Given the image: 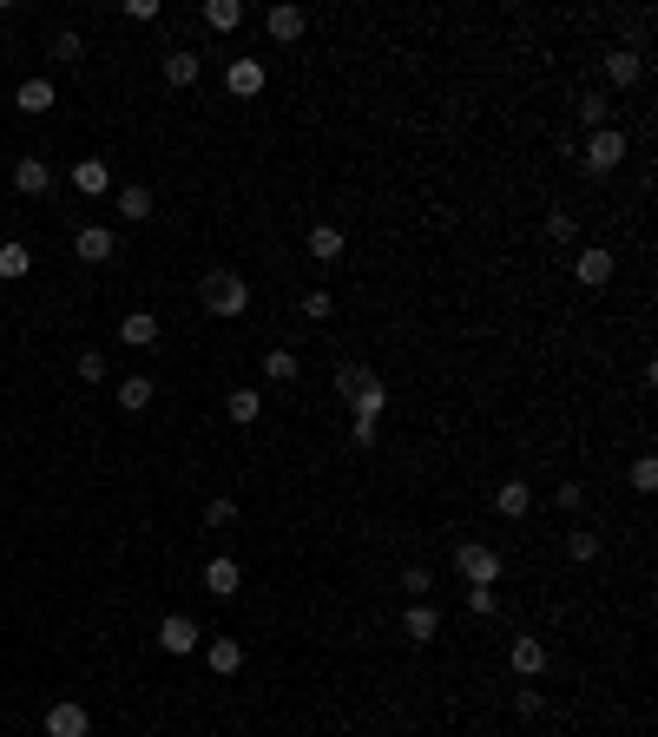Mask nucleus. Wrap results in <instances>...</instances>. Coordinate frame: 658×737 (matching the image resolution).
<instances>
[{
  "instance_id": "nucleus-1",
  "label": "nucleus",
  "mask_w": 658,
  "mask_h": 737,
  "mask_svg": "<svg viewBox=\"0 0 658 737\" xmlns=\"http://www.w3.org/2000/svg\"><path fill=\"white\" fill-rule=\"evenodd\" d=\"M336 395L356 408L362 422H382V408H389V382H382L376 369H362V362H343V369H336Z\"/></svg>"
},
{
  "instance_id": "nucleus-2",
  "label": "nucleus",
  "mask_w": 658,
  "mask_h": 737,
  "mask_svg": "<svg viewBox=\"0 0 658 737\" xmlns=\"http://www.w3.org/2000/svg\"><path fill=\"white\" fill-rule=\"evenodd\" d=\"M198 310L204 316H244L251 310V283L237 270H204L198 277Z\"/></svg>"
},
{
  "instance_id": "nucleus-3",
  "label": "nucleus",
  "mask_w": 658,
  "mask_h": 737,
  "mask_svg": "<svg viewBox=\"0 0 658 737\" xmlns=\"http://www.w3.org/2000/svg\"><path fill=\"white\" fill-rule=\"evenodd\" d=\"M455 573L468 586H494V580H501V553L487 547V540H461V547H455Z\"/></svg>"
},
{
  "instance_id": "nucleus-4",
  "label": "nucleus",
  "mask_w": 658,
  "mask_h": 737,
  "mask_svg": "<svg viewBox=\"0 0 658 737\" xmlns=\"http://www.w3.org/2000/svg\"><path fill=\"white\" fill-rule=\"evenodd\" d=\"M619 158H626V132H619V126H599L593 139H586V158H580V165H586L593 178H606V172H619Z\"/></svg>"
},
{
  "instance_id": "nucleus-5",
  "label": "nucleus",
  "mask_w": 658,
  "mask_h": 737,
  "mask_svg": "<svg viewBox=\"0 0 658 737\" xmlns=\"http://www.w3.org/2000/svg\"><path fill=\"white\" fill-rule=\"evenodd\" d=\"M158 645H165L172 659L198 652V619H191V612H165V619H158Z\"/></svg>"
},
{
  "instance_id": "nucleus-6",
  "label": "nucleus",
  "mask_w": 658,
  "mask_h": 737,
  "mask_svg": "<svg viewBox=\"0 0 658 737\" xmlns=\"http://www.w3.org/2000/svg\"><path fill=\"white\" fill-rule=\"evenodd\" d=\"M224 86H231L237 99H257L270 86V73H264V60H251V53H237L231 66H224Z\"/></svg>"
},
{
  "instance_id": "nucleus-7",
  "label": "nucleus",
  "mask_w": 658,
  "mask_h": 737,
  "mask_svg": "<svg viewBox=\"0 0 658 737\" xmlns=\"http://www.w3.org/2000/svg\"><path fill=\"white\" fill-rule=\"evenodd\" d=\"M73 251H79V264H112L119 237H112L106 224H79V231H73Z\"/></svg>"
},
{
  "instance_id": "nucleus-8",
  "label": "nucleus",
  "mask_w": 658,
  "mask_h": 737,
  "mask_svg": "<svg viewBox=\"0 0 658 737\" xmlns=\"http://www.w3.org/2000/svg\"><path fill=\"white\" fill-rule=\"evenodd\" d=\"M507 665H514V678H540V672H547V645L533 639V632H514V645H507Z\"/></svg>"
},
{
  "instance_id": "nucleus-9",
  "label": "nucleus",
  "mask_w": 658,
  "mask_h": 737,
  "mask_svg": "<svg viewBox=\"0 0 658 737\" xmlns=\"http://www.w3.org/2000/svg\"><path fill=\"white\" fill-rule=\"evenodd\" d=\"M47 737H93V711L73 705V698H66V705H53V711H47Z\"/></svg>"
},
{
  "instance_id": "nucleus-10",
  "label": "nucleus",
  "mask_w": 658,
  "mask_h": 737,
  "mask_svg": "<svg viewBox=\"0 0 658 737\" xmlns=\"http://www.w3.org/2000/svg\"><path fill=\"white\" fill-rule=\"evenodd\" d=\"M237 586H244V566H237L231 553H218V560H204V593L237 599Z\"/></svg>"
},
{
  "instance_id": "nucleus-11",
  "label": "nucleus",
  "mask_w": 658,
  "mask_h": 737,
  "mask_svg": "<svg viewBox=\"0 0 658 737\" xmlns=\"http://www.w3.org/2000/svg\"><path fill=\"white\" fill-rule=\"evenodd\" d=\"M14 106H20V112H33V119H40V112H53V106H60V86H53V79H40V73H33V79H20Z\"/></svg>"
},
{
  "instance_id": "nucleus-12",
  "label": "nucleus",
  "mask_w": 658,
  "mask_h": 737,
  "mask_svg": "<svg viewBox=\"0 0 658 737\" xmlns=\"http://www.w3.org/2000/svg\"><path fill=\"white\" fill-rule=\"evenodd\" d=\"M612 270H619V264H612V251H599V244H586V251L573 257V277H580L586 290H599V283H612Z\"/></svg>"
},
{
  "instance_id": "nucleus-13",
  "label": "nucleus",
  "mask_w": 658,
  "mask_h": 737,
  "mask_svg": "<svg viewBox=\"0 0 658 737\" xmlns=\"http://www.w3.org/2000/svg\"><path fill=\"white\" fill-rule=\"evenodd\" d=\"M264 27H270V40H283V47H290V40H303V27H310V14L283 0V7H270V14H264Z\"/></svg>"
},
{
  "instance_id": "nucleus-14",
  "label": "nucleus",
  "mask_w": 658,
  "mask_h": 737,
  "mask_svg": "<svg viewBox=\"0 0 658 737\" xmlns=\"http://www.w3.org/2000/svg\"><path fill=\"white\" fill-rule=\"evenodd\" d=\"M494 507H501L507 520H527V514H533V487L514 474V481H501V487H494Z\"/></svg>"
},
{
  "instance_id": "nucleus-15",
  "label": "nucleus",
  "mask_w": 658,
  "mask_h": 737,
  "mask_svg": "<svg viewBox=\"0 0 658 737\" xmlns=\"http://www.w3.org/2000/svg\"><path fill=\"white\" fill-rule=\"evenodd\" d=\"M343 244H349V237L336 231V224H310V237H303V251H310L316 264H336V257H343Z\"/></svg>"
},
{
  "instance_id": "nucleus-16",
  "label": "nucleus",
  "mask_w": 658,
  "mask_h": 737,
  "mask_svg": "<svg viewBox=\"0 0 658 737\" xmlns=\"http://www.w3.org/2000/svg\"><path fill=\"white\" fill-rule=\"evenodd\" d=\"M14 185L27 191V198H47V191H53V165H47V158H20V165H14Z\"/></svg>"
},
{
  "instance_id": "nucleus-17",
  "label": "nucleus",
  "mask_w": 658,
  "mask_h": 737,
  "mask_svg": "<svg viewBox=\"0 0 658 737\" xmlns=\"http://www.w3.org/2000/svg\"><path fill=\"white\" fill-rule=\"evenodd\" d=\"M73 185L86 191V198H106V191H112V165H106V158H79V165H73Z\"/></svg>"
},
{
  "instance_id": "nucleus-18",
  "label": "nucleus",
  "mask_w": 658,
  "mask_h": 737,
  "mask_svg": "<svg viewBox=\"0 0 658 737\" xmlns=\"http://www.w3.org/2000/svg\"><path fill=\"white\" fill-rule=\"evenodd\" d=\"M402 632H408L415 645H428V639L441 632V612L428 606V599H408V619H402Z\"/></svg>"
},
{
  "instance_id": "nucleus-19",
  "label": "nucleus",
  "mask_w": 658,
  "mask_h": 737,
  "mask_svg": "<svg viewBox=\"0 0 658 737\" xmlns=\"http://www.w3.org/2000/svg\"><path fill=\"white\" fill-rule=\"evenodd\" d=\"M119 343H126V349H152L158 343V316L152 310H132L126 323H119Z\"/></svg>"
},
{
  "instance_id": "nucleus-20",
  "label": "nucleus",
  "mask_w": 658,
  "mask_h": 737,
  "mask_svg": "<svg viewBox=\"0 0 658 737\" xmlns=\"http://www.w3.org/2000/svg\"><path fill=\"white\" fill-rule=\"evenodd\" d=\"M204 665H211L218 678L244 672V645H237V639H211V645H204Z\"/></svg>"
},
{
  "instance_id": "nucleus-21",
  "label": "nucleus",
  "mask_w": 658,
  "mask_h": 737,
  "mask_svg": "<svg viewBox=\"0 0 658 737\" xmlns=\"http://www.w3.org/2000/svg\"><path fill=\"white\" fill-rule=\"evenodd\" d=\"M112 204H119V218H126V224L152 218V191H145V185H119V191H112Z\"/></svg>"
},
{
  "instance_id": "nucleus-22",
  "label": "nucleus",
  "mask_w": 658,
  "mask_h": 737,
  "mask_svg": "<svg viewBox=\"0 0 658 737\" xmlns=\"http://www.w3.org/2000/svg\"><path fill=\"white\" fill-rule=\"evenodd\" d=\"M639 73H645V60L632 47H612L606 53V79H612V86H639Z\"/></svg>"
},
{
  "instance_id": "nucleus-23",
  "label": "nucleus",
  "mask_w": 658,
  "mask_h": 737,
  "mask_svg": "<svg viewBox=\"0 0 658 737\" xmlns=\"http://www.w3.org/2000/svg\"><path fill=\"white\" fill-rule=\"evenodd\" d=\"M27 270H33V251L20 244V237H7V244H0V283H20Z\"/></svg>"
},
{
  "instance_id": "nucleus-24",
  "label": "nucleus",
  "mask_w": 658,
  "mask_h": 737,
  "mask_svg": "<svg viewBox=\"0 0 658 737\" xmlns=\"http://www.w3.org/2000/svg\"><path fill=\"white\" fill-rule=\"evenodd\" d=\"M198 73H204V60H198V53H185V47H178V53H165V86H198Z\"/></svg>"
},
{
  "instance_id": "nucleus-25",
  "label": "nucleus",
  "mask_w": 658,
  "mask_h": 737,
  "mask_svg": "<svg viewBox=\"0 0 658 737\" xmlns=\"http://www.w3.org/2000/svg\"><path fill=\"white\" fill-rule=\"evenodd\" d=\"M224 415H231V422H244V428H251L257 415H264V395H257V389H231V395H224Z\"/></svg>"
},
{
  "instance_id": "nucleus-26",
  "label": "nucleus",
  "mask_w": 658,
  "mask_h": 737,
  "mask_svg": "<svg viewBox=\"0 0 658 737\" xmlns=\"http://www.w3.org/2000/svg\"><path fill=\"white\" fill-rule=\"evenodd\" d=\"M152 395H158L152 376H126V382H119V408H132V415H139V408H152Z\"/></svg>"
},
{
  "instance_id": "nucleus-27",
  "label": "nucleus",
  "mask_w": 658,
  "mask_h": 737,
  "mask_svg": "<svg viewBox=\"0 0 658 737\" xmlns=\"http://www.w3.org/2000/svg\"><path fill=\"white\" fill-rule=\"evenodd\" d=\"M237 20H244V7L237 0H204V27H218V33H231Z\"/></svg>"
},
{
  "instance_id": "nucleus-28",
  "label": "nucleus",
  "mask_w": 658,
  "mask_h": 737,
  "mask_svg": "<svg viewBox=\"0 0 658 737\" xmlns=\"http://www.w3.org/2000/svg\"><path fill=\"white\" fill-rule=\"evenodd\" d=\"M264 376H270V382H297V376H303V362L290 356V349H270V356H264Z\"/></svg>"
},
{
  "instance_id": "nucleus-29",
  "label": "nucleus",
  "mask_w": 658,
  "mask_h": 737,
  "mask_svg": "<svg viewBox=\"0 0 658 737\" xmlns=\"http://www.w3.org/2000/svg\"><path fill=\"white\" fill-rule=\"evenodd\" d=\"M566 560L593 566V560H599V534H586V527H573V534H566Z\"/></svg>"
},
{
  "instance_id": "nucleus-30",
  "label": "nucleus",
  "mask_w": 658,
  "mask_h": 737,
  "mask_svg": "<svg viewBox=\"0 0 658 737\" xmlns=\"http://www.w3.org/2000/svg\"><path fill=\"white\" fill-rule=\"evenodd\" d=\"M47 47H53V60H66V66H73L79 53H86V40H79L73 27H53V40H47Z\"/></svg>"
},
{
  "instance_id": "nucleus-31",
  "label": "nucleus",
  "mask_w": 658,
  "mask_h": 737,
  "mask_svg": "<svg viewBox=\"0 0 658 737\" xmlns=\"http://www.w3.org/2000/svg\"><path fill=\"white\" fill-rule=\"evenodd\" d=\"M547 237L553 244H573V237H580V218H573V211H547Z\"/></svg>"
},
{
  "instance_id": "nucleus-32",
  "label": "nucleus",
  "mask_w": 658,
  "mask_h": 737,
  "mask_svg": "<svg viewBox=\"0 0 658 737\" xmlns=\"http://www.w3.org/2000/svg\"><path fill=\"white\" fill-rule=\"evenodd\" d=\"M606 112H612V106H606V93H593V86H586V93H580V119L599 132V126H606Z\"/></svg>"
},
{
  "instance_id": "nucleus-33",
  "label": "nucleus",
  "mask_w": 658,
  "mask_h": 737,
  "mask_svg": "<svg viewBox=\"0 0 658 737\" xmlns=\"http://www.w3.org/2000/svg\"><path fill=\"white\" fill-rule=\"evenodd\" d=\"M73 376H79V382H106V356H99V349H79Z\"/></svg>"
},
{
  "instance_id": "nucleus-34",
  "label": "nucleus",
  "mask_w": 658,
  "mask_h": 737,
  "mask_svg": "<svg viewBox=\"0 0 658 737\" xmlns=\"http://www.w3.org/2000/svg\"><path fill=\"white\" fill-rule=\"evenodd\" d=\"M468 612H474V619H494V612H501L494 586H468Z\"/></svg>"
},
{
  "instance_id": "nucleus-35",
  "label": "nucleus",
  "mask_w": 658,
  "mask_h": 737,
  "mask_svg": "<svg viewBox=\"0 0 658 737\" xmlns=\"http://www.w3.org/2000/svg\"><path fill=\"white\" fill-rule=\"evenodd\" d=\"M626 481L639 487V494H652V487H658V461H652V455H639V461H632V474H626Z\"/></svg>"
},
{
  "instance_id": "nucleus-36",
  "label": "nucleus",
  "mask_w": 658,
  "mask_h": 737,
  "mask_svg": "<svg viewBox=\"0 0 658 737\" xmlns=\"http://www.w3.org/2000/svg\"><path fill=\"white\" fill-rule=\"evenodd\" d=\"M231 520H237V501H211V507H204V527H211V534H224Z\"/></svg>"
},
{
  "instance_id": "nucleus-37",
  "label": "nucleus",
  "mask_w": 658,
  "mask_h": 737,
  "mask_svg": "<svg viewBox=\"0 0 658 737\" xmlns=\"http://www.w3.org/2000/svg\"><path fill=\"white\" fill-rule=\"evenodd\" d=\"M408 599H428V586H435V573H428V566H408Z\"/></svg>"
},
{
  "instance_id": "nucleus-38",
  "label": "nucleus",
  "mask_w": 658,
  "mask_h": 737,
  "mask_svg": "<svg viewBox=\"0 0 658 737\" xmlns=\"http://www.w3.org/2000/svg\"><path fill=\"white\" fill-rule=\"evenodd\" d=\"M376 435H382V422H362V415L349 422V441H356V448H376Z\"/></svg>"
},
{
  "instance_id": "nucleus-39",
  "label": "nucleus",
  "mask_w": 658,
  "mask_h": 737,
  "mask_svg": "<svg viewBox=\"0 0 658 737\" xmlns=\"http://www.w3.org/2000/svg\"><path fill=\"white\" fill-rule=\"evenodd\" d=\"M329 310H336V303H329V290H310V297H303V316H310V323H323Z\"/></svg>"
},
{
  "instance_id": "nucleus-40",
  "label": "nucleus",
  "mask_w": 658,
  "mask_h": 737,
  "mask_svg": "<svg viewBox=\"0 0 658 737\" xmlns=\"http://www.w3.org/2000/svg\"><path fill=\"white\" fill-rule=\"evenodd\" d=\"M514 711H520V718H533V711H540V691L520 685V691H514Z\"/></svg>"
},
{
  "instance_id": "nucleus-41",
  "label": "nucleus",
  "mask_w": 658,
  "mask_h": 737,
  "mask_svg": "<svg viewBox=\"0 0 658 737\" xmlns=\"http://www.w3.org/2000/svg\"><path fill=\"white\" fill-rule=\"evenodd\" d=\"M580 501H586V487H580V481H560V507H566V514H573Z\"/></svg>"
},
{
  "instance_id": "nucleus-42",
  "label": "nucleus",
  "mask_w": 658,
  "mask_h": 737,
  "mask_svg": "<svg viewBox=\"0 0 658 737\" xmlns=\"http://www.w3.org/2000/svg\"><path fill=\"white\" fill-rule=\"evenodd\" d=\"M126 20H158V0H126Z\"/></svg>"
}]
</instances>
